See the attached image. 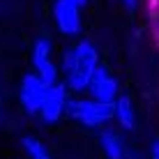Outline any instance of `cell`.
Segmentation results:
<instances>
[{
    "label": "cell",
    "mask_w": 159,
    "mask_h": 159,
    "mask_svg": "<svg viewBox=\"0 0 159 159\" xmlns=\"http://www.w3.org/2000/svg\"><path fill=\"white\" fill-rule=\"evenodd\" d=\"M99 67V51L95 42L79 39L72 48L62 53L60 60V83L67 88V92H85L95 69Z\"/></svg>",
    "instance_id": "obj_1"
},
{
    "label": "cell",
    "mask_w": 159,
    "mask_h": 159,
    "mask_svg": "<svg viewBox=\"0 0 159 159\" xmlns=\"http://www.w3.org/2000/svg\"><path fill=\"white\" fill-rule=\"evenodd\" d=\"M65 113L79 125L90 129H102L104 125H108L113 120V106L99 104L90 97H69Z\"/></svg>",
    "instance_id": "obj_2"
},
{
    "label": "cell",
    "mask_w": 159,
    "mask_h": 159,
    "mask_svg": "<svg viewBox=\"0 0 159 159\" xmlns=\"http://www.w3.org/2000/svg\"><path fill=\"white\" fill-rule=\"evenodd\" d=\"M53 44L48 37H37L35 44H32V56H30V62H32V74L39 76L46 85H53L58 83V65L53 62Z\"/></svg>",
    "instance_id": "obj_3"
},
{
    "label": "cell",
    "mask_w": 159,
    "mask_h": 159,
    "mask_svg": "<svg viewBox=\"0 0 159 159\" xmlns=\"http://www.w3.org/2000/svg\"><path fill=\"white\" fill-rule=\"evenodd\" d=\"M85 92L90 95V99H95L99 104H106V106H113L116 99H118V95H120V83L104 65H99V67L95 69V74H92Z\"/></svg>",
    "instance_id": "obj_4"
},
{
    "label": "cell",
    "mask_w": 159,
    "mask_h": 159,
    "mask_svg": "<svg viewBox=\"0 0 159 159\" xmlns=\"http://www.w3.org/2000/svg\"><path fill=\"white\" fill-rule=\"evenodd\" d=\"M53 21H56L58 30L67 37H76L83 30L81 7L74 0H53Z\"/></svg>",
    "instance_id": "obj_5"
},
{
    "label": "cell",
    "mask_w": 159,
    "mask_h": 159,
    "mask_svg": "<svg viewBox=\"0 0 159 159\" xmlns=\"http://www.w3.org/2000/svg\"><path fill=\"white\" fill-rule=\"evenodd\" d=\"M46 90H48V85L44 83L39 76H35L32 72H28L23 79H21L19 99H21V106L25 108V113H30V116H39V108L44 104Z\"/></svg>",
    "instance_id": "obj_6"
},
{
    "label": "cell",
    "mask_w": 159,
    "mask_h": 159,
    "mask_svg": "<svg viewBox=\"0 0 159 159\" xmlns=\"http://www.w3.org/2000/svg\"><path fill=\"white\" fill-rule=\"evenodd\" d=\"M67 102H69V92L62 83H53L48 85L46 90V97H44V104L39 108V116L46 125H56L60 118L65 116V108H67Z\"/></svg>",
    "instance_id": "obj_7"
},
{
    "label": "cell",
    "mask_w": 159,
    "mask_h": 159,
    "mask_svg": "<svg viewBox=\"0 0 159 159\" xmlns=\"http://www.w3.org/2000/svg\"><path fill=\"white\" fill-rule=\"evenodd\" d=\"M113 118L118 120V125L127 131H134L136 129V108H134V102L127 92H120L116 104H113Z\"/></svg>",
    "instance_id": "obj_8"
},
{
    "label": "cell",
    "mask_w": 159,
    "mask_h": 159,
    "mask_svg": "<svg viewBox=\"0 0 159 159\" xmlns=\"http://www.w3.org/2000/svg\"><path fill=\"white\" fill-rule=\"evenodd\" d=\"M99 145H102L104 155L108 159H125L127 157V145H125L122 136H120L116 129L104 127L99 131Z\"/></svg>",
    "instance_id": "obj_9"
},
{
    "label": "cell",
    "mask_w": 159,
    "mask_h": 159,
    "mask_svg": "<svg viewBox=\"0 0 159 159\" xmlns=\"http://www.w3.org/2000/svg\"><path fill=\"white\" fill-rule=\"evenodd\" d=\"M23 148H25V155L30 159H53L46 143H42L35 136H23Z\"/></svg>",
    "instance_id": "obj_10"
},
{
    "label": "cell",
    "mask_w": 159,
    "mask_h": 159,
    "mask_svg": "<svg viewBox=\"0 0 159 159\" xmlns=\"http://www.w3.org/2000/svg\"><path fill=\"white\" fill-rule=\"evenodd\" d=\"M150 159H159V139H155L150 145Z\"/></svg>",
    "instance_id": "obj_11"
},
{
    "label": "cell",
    "mask_w": 159,
    "mask_h": 159,
    "mask_svg": "<svg viewBox=\"0 0 159 159\" xmlns=\"http://www.w3.org/2000/svg\"><path fill=\"white\" fill-rule=\"evenodd\" d=\"M122 5H125L127 9H131V12H134V9L139 7V0H122Z\"/></svg>",
    "instance_id": "obj_12"
},
{
    "label": "cell",
    "mask_w": 159,
    "mask_h": 159,
    "mask_svg": "<svg viewBox=\"0 0 159 159\" xmlns=\"http://www.w3.org/2000/svg\"><path fill=\"white\" fill-rule=\"evenodd\" d=\"M125 159H145V157H141L136 150H127V157H125Z\"/></svg>",
    "instance_id": "obj_13"
},
{
    "label": "cell",
    "mask_w": 159,
    "mask_h": 159,
    "mask_svg": "<svg viewBox=\"0 0 159 159\" xmlns=\"http://www.w3.org/2000/svg\"><path fill=\"white\" fill-rule=\"evenodd\" d=\"M74 2H76V5H79V7H83V5L88 2V0H74Z\"/></svg>",
    "instance_id": "obj_14"
},
{
    "label": "cell",
    "mask_w": 159,
    "mask_h": 159,
    "mask_svg": "<svg viewBox=\"0 0 159 159\" xmlns=\"http://www.w3.org/2000/svg\"><path fill=\"white\" fill-rule=\"evenodd\" d=\"M155 25H157V35H159V19H157V23H155Z\"/></svg>",
    "instance_id": "obj_15"
}]
</instances>
